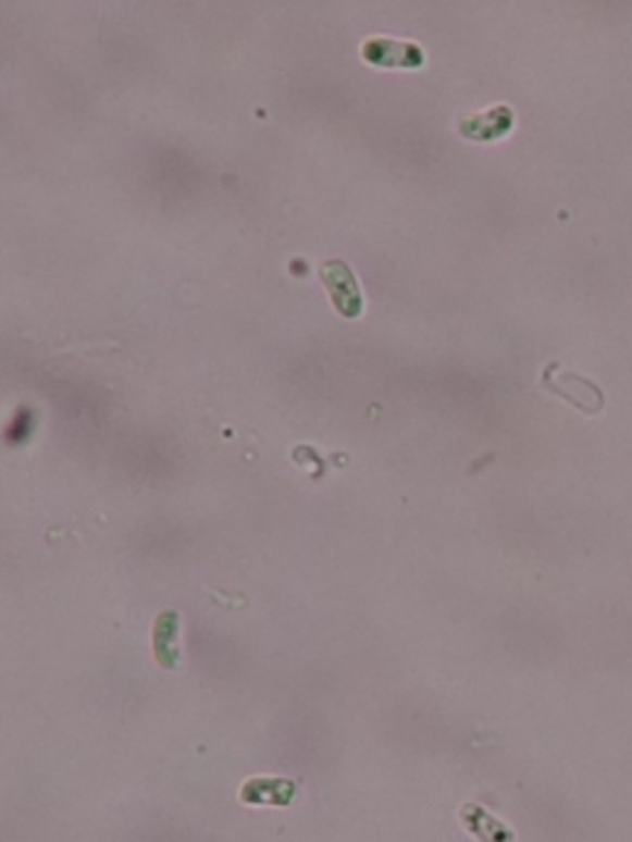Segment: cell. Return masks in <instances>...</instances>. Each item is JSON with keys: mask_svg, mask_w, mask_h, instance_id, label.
Instances as JSON below:
<instances>
[{"mask_svg": "<svg viewBox=\"0 0 632 842\" xmlns=\"http://www.w3.org/2000/svg\"><path fill=\"white\" fill-rule=\"evenodd\" d=\"M558 363H548L542 379V386L546 391H552L554 396H561L566 403H571L573 408L583 410V413L595 416L600 413L603 406H606V396L603 391L595 386L593 381H588L581 373H556Z\"/></svg>", "mask_w": 632, "mask_h": 842, "instance_id": "1", "label": "cell"}, {"mask_svg": "<svg viewBox=\"0 0 632 842\" xmlns=\"http://www.w3.org/2000/svg\"><path fill=\"white\" fill-rule=\"evenodd\" d=\"M319 274H322L329 295H332L334 307L342 311L346 319L359 317L363 309V297L349 264L344 260H326Z\"/></svg>", "mask_w": 632, "mask_h": 842, "instance_id": "2", "label": "cell"}, {"mask_svg": "<svg viewBox=\"0 0 632 842\" xmlns=\"http://www.w3.org/2000/svg\"><path fill=\"white\" fill-rule=\"evenodd\" d=\"M363 58L379 67H420L423 65V50L416 42L371 38L363 45Z\"/></svg>", "mask_w": 632, "mask_h": 842, "instance_id": "3", "label": "cell"}]
</instances>
